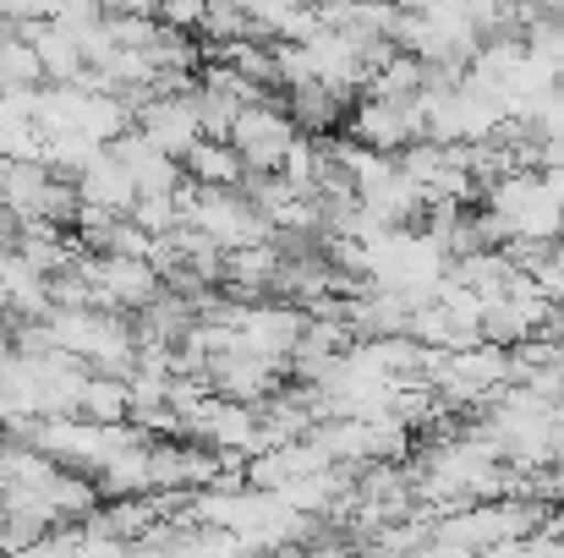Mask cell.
I'll use <instances>...</instances> for the list:
<instances>
[{
    "label": "cell",
    "mask_w": 564,
    "mask_h": 558,
    "mask_svg": "<svg viewBox=\"0 0 564 558\" xmlns=\"http://www.w3.org/2000/svg\"><path fill=\"white\" fill-rule=\"evenodd\" d=\"M296 143H302L296 121H291L285 110H274V105H252V110H241V121L230 127V149L241 154V165H247L252 176H280L285 160L296 154Z\"/></svg>",
    "instance_id": "cell-1"
},
{
    "label": "cell",
    "mask_w": 564,
    "mask_h": 558,
    "mask_svg": "<svg viewBox=\"0 0 564 558\" xmlns=\"http://www.w3.org/2000/svg\"><path fill=\"white\" fill-rule=\"evenodd\" d=\"M187 171L197 176V182L208 186V192H225V186H236L241 176H247V165H241V154L230 149V143H197L187 154Z\"/></svg>",
    "instance_id": "cell-2"
}]
</instances>
